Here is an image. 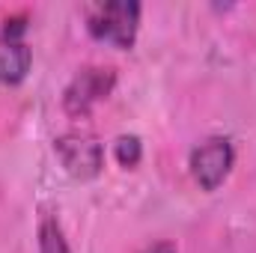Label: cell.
<instances>
[{"label": "cell", "mask_w": 256, "mask_h": 253, "mask_svg": "<svg viewBox=\"0 0 256 253\" xmlns=\"http://www.w3.org/2000/svg\"><path fill=\"white\" fill-rule=\"evenodd\" d=\"M140 15H143V6L137 0H104L90 9L86 30L102 45L131 51L140 33Z\"/></svg>", "instance_id": "1"}, {"label": "cell", "mask_w": 256, "mask_h": 253, "mask_svg": "<svg viewBox=\"0 0 256 253\" xmlns=\"http://www.w3.org/2000/svg\"><path fill=\"white\" fill-rule=\"evenodd\" d=\"M116 80H120V74H116L114 66H84V68H78L72 74V80L66 84L63 98H60L66 116H72V120L90 116L96 110V104L110 98V92L116 90Z\"/></svg>", "instance_id": "2"}, {"label": "cell", "mask_w": 256, "mask_h": 253, "mask_svg": "<svg viewBox=\"0 0 256 253\" xmlns=\"http://www.w3.org/2000/svg\"><path fill=\"white\" fill-rule=\"evenodd\" d=\"M236 167V146L224 134H212L202 143H196L188 155V170H191L194 185L206 194H214Z\"/></svg>", "instance_id": "3"}, {"label": "cell", "mask_w": 256, "mask_h": 253, "mask_svg": "<svg viewBox=\"0 0 256 253\" xmlns=\"http://www.w3.org/2000/svg\"><path fill=\"white\" fill-rule=\"evenodd\" d=\"M54 155L74 182H92L104 170V146L84 131H66L54 140Z\"/></svg>", "instance_id": "4"}, {"label": "cell", "mask_w": 256, "mask_h": 253, "mask_svg": "<svg viewBox=\"0 0 256 253\" xmlns=\"http://www.w3.org/2000/svg\"><path fill=\"white\" fill-rule=\"evenodd\" d=\"M33 68V48L27 39L0 36V86H18Z\"/></svg>", "instance_id": "5"}, {"label": "cell", "mask_w": 256, "mask_h": 253, "mask_svg": "<svg viewBox=\"0 0 256 253\" xmlns=\"http://www.w3.org/2000/svg\"><path fill=\"white\" fill-rule=\"evenodd\" d=\"M36 244H39V253H72L63 224H60L54 214H45V218L39 220V230H36Z\"/></svg>", "instance_id": "6"}, {"label": "cell", "mask_w": 256, "mask_h": 253, "mask_svg": "<svg viewBox=\"0 0 256 253\" xmlns=\"http://www.w3.org/2000/svg\"><path fill=\"white\" fill-rule=\"evenodd\" d=\"M114 158L122 170H137L143 161V140L137 134H120L114 140Z\"/></svg>", "instance_id": "7"}, {"label": "cell", "mask_w": 256, "mask_h": 253, "mask_svg": "<svg viewBox=\"0 0 256 253\" xmlns=\"http://www.w3.org/2000/svg\"><path fill=\"white\" fill-rule=\"evenodd\" d=\"M27 15L24 12H18V15H9L6 21H3V30H0V36H6V39H24L27 36Z\"/></svg>", "instance_id": "8"}, {"label": "cell", "mask_w": 256, "mask_h": 253, "mask_svg": "<svg viewBox=\"0 0 256 253\" xmlns=\"http://www.w3.org/2000/svg\"><path fill=\"white\" fill-rule=\"evenodd\" d=\"M140 253H179V248L173 244V242H167V238H161V242H152V244H146Z\"/></svg>", "instance_id": "9"}]
</instances>
